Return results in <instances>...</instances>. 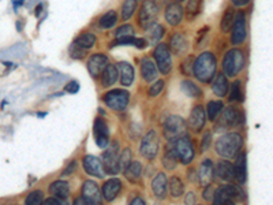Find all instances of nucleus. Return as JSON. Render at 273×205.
Here are the masks:
<instances>
[{
	"mask_svg": "<svg viewBox=\"0 0 273 205\" xmlns=\"http://www.w3.org/2000/svg\"><path fill=\"white\" fill-rule=\"evenodd\" d=\"M212 201H213L212 205H223V201H221V199H220V196L217 194V192L214 193V197H213Z\"/></svg>",
	"mask_w": 273,
	"mask_h": 205,
	"instance_id": "57",
	"label": "nucleus"
},
{
	"mask_svg": "<svg viewBox=\"0 0 273 205\" xmlns=\"http://www.w3.org/2000/svg\"><path fill=\"white\" fill-rule=\"evenodd\" d=\"M185 192V185L179 177H172L169 179V193L174 197H180Z\"/></svg>",
	"mask_w": 273,
	"mask_h": 205,
	"instance_id": "38",
	"label": "nucleus"
},
{
	"mask_svg": "<svg viewBox=\"0 0 273 205\" xmlns=\"http://www.w3.org/2000/svg\"><path fill=\"white\" fill-rule=\"evenodd\" d=\"M157 14L158 6L154 1H152V0L143 1V4L141 6V10H139V14H138V23H139V26L146 29L150 23L154 22Z\"/></svg>",
	"mask_w": 273,
	"mask_h": 205,
	"instance_id": "10",
	"label": "nucleus"
},
{
	"mask_svg": "<svg viewBox=\"0 0 273 205\" xmlns=\"http://www.w3.org/2000/svg\"><path fill=\"white\" fill-rule=\"evenodd\" d=\"M217 70L216 58L212 52H204L198 56L193 65V74L198 81L204 83L210 82Z\"/></svg>",
	"mask_w": 273,
	"mask_h": 205,
	"instance_id": "1",
	"label": "nucleus"
},
{
	"mask_svg": "<svg viewBox=\"0 0 273 205\" xmlns=\"http://www.w3.org/2000/svg\"><path fill=\"white\" fill-rule=\"evenodd\" d=\"M169 45H171L169 51H172L175 55L178 56L185 54L186 50H187V41H186L185 36H182V34H174Z\"/></svg>",
	"mask_w": 273,
	"mask_h": 205,
	"instance_id": "29",
	"label": "nucleus"
},
{
	"mask_svg": "<svg viewBox=\"0 0 273 205\" xmlns=\"http://www.w3.org/2000/svg\"><path fill=\"white\" fill-rule=\"evenodd\" d=\"M118 75H119L118 67L115 65H107V67L104 68L103 74H101V85L104 88L112 86L118 81Z\"/></svg>",
	"mask_w": 273,
	"mask_h": 205,
	"instance_id": "25",
	"label": "nucleus"
},
{
	"mask_svg": "<svg viewBox=\"0 0 273 205\" xmlns=\"http://www.w3.org/2000/svg\"><path fill=\"white\" fill-rule=\"evenodd\" d=\"M74 44L78 45L82 50H89V48H92L93 45L96 44V36L93 33H83L76 37Z\"/></svg>",
	"mask_w": 273,
	"mask_h": 205,
	"instance_id": "34",
	"label": "nucleus"
},
{
	"mask_svg": "<svg viewBox=\"0 0 273 205\" xmlns=\"http://www.w3.org/2000/svg\"><path fill=\"white\" fill-rule=\"evenodd\" d=\"M133 45H136V48H139V50H143V48L146 47V40L141 39V37H139V39H136V40H134V44Z\"/></svg>",
	"mask_w": 273,
	"mask_h": 205,
	"instance_id": "53",
	"label": "nucleus"
},
{
	"mask_svg": "<svg viewBox=\"0 0 273 205\" xmlns=\"http://www.w3.org/2000/svg\"><path fill=\"white\" fill-rule=\"evenodd\" d=\"M131 36H134V28H133L131 25H122V26L116 29V32H115V39L131 37Z\"/></svg>",
	"mask_w": 273,
	"mask_h": 205,
	"instance_id": "43",
	"label": "nucleus"
},
{
	"mask_svg": "<svg viewBox=\"0 0 273 205\" xmlns=\"http://www.w3.org/2000/svg\"><path fill=\"white\" fill-rule=\"evenodd\" d=\"M75 168H76V161H71L70 164H68V166H67V168H66L65 170V172H63V174H65V175H70L71 172H74L75 171Z\"/></svg>",
	"mask_w": 273,
	"mask_h": 205,
	"instance_id": "54",
	"label": "nucleus"
},
{
	"mask_svg": "<svg viewBox=\"0 0 273 205\" xmlns=\"http://www.w3.org/2000/svg\"><path fill=\"white\" fill-rule=\"evenodd\" d=\"M43 192L41 190H34L29 194L25 200V204L26 205H41L43 203Z\"/></svg>",
	"mask_w": 273,
	"mask_h": 205,
	"instance_id": "42",
	"label": "nucleus"
},
{
	"mask_svg": "<svg viewBox=\"0 0 273 205\" xmlns=\"http://www.w3.org/2000/svg\"><path fill=\"white\" fill-rule=\"evenodd\" d=\"M186 10H187L189 19H194L201 10V0H189Z\"/></svg>",
	"mask_w": 273,
	"mask_h": 205,
	"instance_id": "41",
	"label": "nucleus"
},
{
	"mask_svg": "<svg viewBox=\"0 0 273 205\" xmlns=\"http://www.w3.org/2000/svg\"><path fill=\"white\" fill-rule=\"evenodd\" d=\"M72 205H96L94 203H92V201H89L87 199H85V197H78V199L74 201V204Z\"/></svg>",
	"mask_w": 273,
	"mask_h": 205,
	"instance_id": "52",
	"label": "nucleus"
},
{
	"mask_svg": "<svg viewBox=\"0 0 273 205\" xmlns=\"http://www.w3.org/2000/svg\"><path fill=\"white\" fill-rule=\"evenodd\" d=\"M136 4H138V0H125L123 7H122V18L125 21L133 17V14H134L136 8Z\"/></svg>",
	"mask_w": 273,
	"mask_h": 205,
	"instance_id": "40",
	"label": "nucleus"
},
{
	"mask_svg": "<svg viewBox=\"0 0 273 205\" xmlns=\"http://www.w3.org/2000/svg\"><path fill=\"white\" fill-rule=\"evenodd\" d=\"M78 90H79V85L76 81H70L65 86V92H67V93H76Z\"/></svg>",
	"mask_w": 273,
	"mask_h": 205,
	"instance_id": "48",
	"label": "nucleus"
},
{
	"mask_svg": "<svg viewBox=\"0 0 273 205\" xmlns=\"http://www.w3.org/2000/svg\"><path fill=\"white\" fill-rule=\"evenodd\" d=\"M167 186H168V179L164 172H158L152 181V190L157 199H164L167 194Z\"/></svg>",
	"mask_w": 273,
	"mask_h": 205,
	"instance_id": "21",
	"label": "nucleus"
},
{
	"mask_svg": "<svg viewBox=\"0 0 273 205\" xmlns=\"http://www.w3.org/2000/svg\"><path fill=\"white\" fill-rule=\"evenodd\" d=\"M130 205H145V201H143L141 197H136V199H134L131 201Z\"/></svg>",
	"mask_w": 273,
	"mask_h": 205,
	"instance_id": "58",
	"label": "nucleus"
},
{
	"mask_svg": "<svg viewBox=\"0 0 273 205\" xmlns=\"http://www.w3.org/2000/svg\"><path fill=\"white\" fill-rule=\"evenodd\" d=\"M158 150H160V139H158V136L154 130H150L142 138L141 155L143 157L149 159V160H152V159H154L158 155Z\"/></svg>",
	"mask_w": 273,
	"mask_h": 205,
	"instance_id": "7",
	"label": "nucleus"
},
{
	"mask_svg": "<svg viewBox=\"0 0 273 205\" xmlns=\"http://www.w3.org/2000/svg\"><path fill=\"white\" fill-rule=\"evenodd\" d=\"M41 10H43V4H40V6L37 7V8H36V15H40V12H41Z\"/></svg>",
	"mask_w": 273,
	"mask_h": 205,
	"instance_id": "59",
	"label": "nucleus"
},
{
	"mask_svg": "<svg viewBox=\"0 0 273 205\" xmlns=\"http://www.w3.org/2000/svg\"><path fill=\"white\" fill-rule=\"evenodd\" d=\"M70 54L74 59H82L85 56V51H82V48H79L78 45L72 44L70 48Z\"/></svg>",
	"mask_w": 273,
	"mask_h": 205,
	"instance_id": "47",
	"label": "nucleus"
},
{
	"mask_svg": "<svg viewBox=\"0 0 273 205\" xmlns=\"http://www.w3.org/2000/svg\"><path fill=\"white\" fill-rule=\"evenodd\" d=\"M186 205H196V194H187V197H186Z\"/></svg>",
	"mask_w": 273,
	"mask_h": 205,
	"instance_id": "55",
	"label": "nucleus"
},
{
	"mask_svg": "<svg viewBox=\"0 0 273 205\" xmlns=\"http://www.w3.org/2000/svg\"><path fill=\"white\" fill-rule=\"evenodd\" d=\"M205 192H204V199L206 200V201H212L213 197H214V193H216V190L210 186V185H207L205 186Z\"/></svg>",
	"mask_w": 273,
	"mask_h": 205,
	"instance_id": "50",
	"label": "nucleus"
},
{
	"mask_svg": "<svg viewBox=\"0 0 273 205\" xmlns=\"http://www.w3.org/2000/svg\"><path fill=\"white\" fill-rule=\"evenodd\" d=\"M231 43L234 45H240L246 40V19L245 12H238L235 15V21L231 28Z\"/></svg>",
	"mask_w": 273,
	"mask_h": 205,
	"instance_id": "11",
	"label": "nucleus"
},
{
	"mask_svg": "<svg viewBox=\"0 0 273 205\" xmlns=\"http://www.w3.org/2000/svg\"><path fill=\"white\" fill-rule=\"evenodd\" d=\"M108 65V58L104 54H96L92 55L87 61V70L93 78H98L103 74L104 68Z\"/></svg>",
	"mask_w": 273,
	"mask_h": 205,
	"instance_id": "13",
	"label": "nucleus"
},
{
	"mask_svg": "<svg viewBox=\"0 0 273 205\" xmlns=\"http://www.w3.org/2000/svg\"><path fill=\"white\" fill-rule=\"evenodd\" d=\"M224 108L223 101H209V104H207V118L210 119V121H216L218 118V115L221 114Z\"/></svg>",
	"mask_w": 273,
	"mask_h": 205,
	"instance_id": "37",
	"label": "nucleus"
},
{
	"mask_svg": "<svg viewBox=\"0 0 273 205\" xmlns=\"http://www.w3.org/2000/svg\"><path fill=\"white\" fill-rule=\"evenodd\" d=\"M227 205H235V203H228V204Z\"/></svg>",
	"mask_w": 273,
	"mask_h": 205,
	"instance_id": "60",
	"label": "nucleus"
},
{
	"mask_svg": "<svg viewBox=\"0 0 273 205\" xmlns=\"http://www.w3.org/2000/svg\"><path fill=\"white\" fill-rule=\"evenodd\" d=\"M216 175H217L221 181H235L234 177V164H231L229 161L221 160L218 161L217 166H216Z\"/></svg>",
	"mask_w": 273,
	"mask_h": 205,
	"instance_id": "23",
	"label": "nucleus"
},
{
	"mask_svg": "<svg viewBox=\"0 0 273 205\" xmlns=\"http://www.w3.org/2000/svg\"><path fill=\"white\" fill-rule=\"evenodd\" d=\"M131 157H133V155H131V149L126 148V149L122 152V155L119 156V170L125 171L126 168L129 167V164L131 163Z\"/></svg>",
	"mask_w": 273,
	"mask_h": 205,
	"instance_id": "44",
	"label": "nucleus"
},
{
	"mask_svg": "<svg viewBox=\"0 0 273 205\" xmlns=\"http://www.w3.org/2000/svg\"><path fill=\"white\" fill-rule=\"evenodd\" d=\"M235 21V10L234 8H227L225 12L223 14V18H221V22H220V30L227 33L232 28V23Z\"/></svg>",
	"mask_w": 273,
	"mask_h": 205,
	"instance_id": "33",
	"label": "nucleus"
},
{
	"mask_svg": "<svg viewBox=\"0 0 273 205\" xmlns=\"http://www.w3.org/2000/svg\"><path fill=\"white\" fill-rule=\"evenodd\" d=\"M245 54L238 48L229 50L223 59V70L227 77L238 75L245 67Z\"/></svg>",
	"mask_w": 273,
	"mask_h": 205,
	"instance_id": "3",
	"label": "nucleus"
},
{
	"mask_svg": "<svg viewBox=\"0 0 273 205\" xmlns=\"http://www.w3.org/2000/svg\"><path fill=\"white\" fill-rule=\"evenodd\" d=\"M234 177L239 183H245L247 178V170H246V153H240L236 157L234 166Z\"/></svg>",
	"mask_w": 273,
	"mask_h": 205,
	"instance_id": "27",
	"label": "nucleus"
},
{
	"mask_svg": "<svg viewBox=\"0 0 273 205\" xmlns=\"http://www.w3.org/2000/svg\"><path fill=\"white\" fill-rule=\"evenodd\" d=\"M183 19V7L179 3H169L165 8V21L171 26H178Z\"/></svg>",
	"mask_w": 273,
	"mask_h": 205,
	"instance_id": "18",
	"label": "nucleus"
},
{
	"mask_svg": "<svg viewBox=\"0 0 273 205\" xmlns=\"http://www.w3.org/2000/svg\"><path fill=\"white\" fill-rule=\"evenodd\" d=\"M129 99H130V94L126 90L122 89H114V90H109L105 93L103 97L104 103L114 111H123L127 104H129Z\"/></svg>",
	"mask_w": 273,
	"mask_h": 205,
	"instance_id": "5",
	"label": "nucleus"
},
{
	"mask_svg": "<svg viewBox=\"0 0 273 205\" xmlns=\"http://www.w3.org/2000/svg\"><path fill=\"white\" fill-rule=\"evenodd\" d=\"M157 67L150 58H143L141 61V75L143 81L152 82L157 78Z\"/></svg>",
	"mask_w": 273,
	"mask_h": 205,
	"instance_id": "20",
	"label": "nucleus"
},
{
	"mask_svg": "<svg viewBox=\"0 0 273 205\" xmlns=\"http://www.w3.org/2000/svg\"><path fill=\"white\" fill-rule=\"evenodd\" d=\"M153 56L157 63L158 71L167 75L172 70V59H171V51L167 44H158L153 52Z\"/></svg>",
	"mask_w": 273,
	"mask_h": 205,
	"instance_id": "8",
	"label": "nucleus"
},
{
	"mask_svg": "<svg viewBox=\"0 0 273 205\" xmlns=\"http://www.w3.org/2000/svg\"><path fill=\"white\" fill-rule=\"evenodd\" d=\"M228 99L229 101H235V103H242L243 101V89H242V82L239 79L232 83Z\"/></svg>",
	"mask_w": 273,
	"mask_h": 205,
	"instance_id": "39",
	"label": "nucleus"
},
{
	"mask_svg": "<svg viewBox=\"0 0 273 205\" xmlns=\"http://www.w3.org/2000/svg\"><path fill=\"white\" fill-rule=\"evenodd\" d=\"M123 172H125L126 178H127L130 182H136V179L141 177V163H139V161H131L130 164H129V167H127Z\"/></svg>",
	"mask_w": 273,
	"mask_h": 205,
	"instance_id": "32",
	"label": "nucleus"
},
{
	"mask_svg": "<svg viewBox=\"0 0 273 205\" xmlns=\"http://www.w3.org/2000/svg\"><path fill=\"white\" fill-rule=\"evenodd\" d=\"M93 134H94V139H96V144H97L98 148H107L109 141V129L104 119L97 118L94 121Z\"/></svg>",
	"mask_w": 273,
	"mask_h": 205,
	"instance_id": "12",
	"label": "nucleus"
},
{
	"mask_svg": "<svg viewBox=\"0 0 273 205\" xmlns=\"http://www.w3.org/2000/svg\"><path fill=\"white\" fill-rule=\"evenodd\" d=\"M116 22H118V14H116V11H108L98 19V26L101 29H111L114 28Z\"/></svg>",
	"mask_w": 273,
	"mask_h": 205,
	"instance_id": "35",
	"label": "nucleus"
},
{
	"mask_svg": "<svg viewBox=\"0 0 273 205\" xmlns=\"http://www.w3.org/2000/svg\"><path fill=\"white\" fill-rule=\"evenodd\" d=\"M176 1H183V0H176Z\"/></svg>",
	"mask_w": 273,
	"mask_h": 205,
	"instance_id": "61",
	"label": "nucleus"
},
{
	"mask_svg": "<svg viewBox=\"0 0 273 205\" xmlns=\"http://www.w3.org/2000/svg\"><path fill=\"white\" fill-rule=\"evenodd\" d=\"M193 65H194V58H193V56L186 58L185 62L180 65L182 74H185V75H191V74H193Z\"/></svg>",
	"mask_w": 273,
	"mask_h": 205,
	"instance_id": "45",
	"label": "nucleus"
},
{
	"mask_svg": "<svg viewBox=\"0 0 273 205\" xmlns=\"http://www.w3.org/2000/svg\"><path fill=\"white\" fill-rule=\"evenodd\" d=\"M174 144L175 153L178 157V161L182 164H189L194 159V146L193 142L187 137H182L172 142Z\"/></svg>",
	"mask_w": 273,
	"mask_h": 205,
	"instance_id": "6",
	"label": "nucleus"
},
{
	"mask_svg": "<svg viewBox=\"0 0 273 205\" xmlns=\"http://www.w3.org/2000/svg\"><path fill=\"white\" fill-rule=\"evenodd\" d=\"M212 89L214 94H217L218 97H224L228 93V81H227V77L224 75V72L217 74V77L212 85Z\"/></svg>",
	"mask_w": 273,
	"mask_h": 205,
	"instance_id": "28",
	"label": "nucleus"
},
{
	"mask_svg": "<svg viewBox=\"0 0 273 205\" xmlns=\"http://www.w3.org/2000/svg\"><path fill=\"white\" fill-rule=\"evenodd\" d=\"M205 121H206V114L204 111L201 106L194 107L191 110L190 118H189V126L193 129L194 132H201L204 126H205Z\"/></svg>",
	"mask_w": 273,
	"mask_h": 205,
	"instance_id": "17",
	"label": "nucleus"
},
{
	"mask_svg": "<svg viewBox=\"0 0 273 205\" xmlns=\"http://www.w3.org/2000/svg\"><path fill=\"white\" fill-rule=\"evenodd\" d=\"M209 145H210V133L207 132V133H205V136H204V138H202V142H201V150H202V152L207 150Z\"/></svg>",
	"mask_w": 273,
	"mask_h": 205,
	"instance_id": "51",
	"label": "nucleus"
},
{
	"mask_svg": "<svg viewBox=\"0 0 273 205\" xmlns=\"http://www.w3.org/2000/svg\"><path fill=\"white\" fill-rule=\"evenodd\" d=\"M82 197H85L89 201H92L96 205H101V190L98 189L97 183L93 182V181H86L82 186Z\"/></svg>",
	"mask_w": 273,
	"mask_h": 205,
	"instance_id": "15",
	"label": "nucleus"
},
{
	"mask_svg": "<svg viewBox=\"0 0 273 205\" xmlns=\"http://www.w3.org/2000/svg\"><path fill=\"white\" fill-rule=\"evenodd\" d=\"M249 1H250V0H231V3H232L235 7L246 6V4H249Z\"/></svg>",
	"mask_w": 273,
	"mask_h": 205,
	"instance_id": "56",
	"label": "nucleus"
},
{
	"mask_svg": "<svg viewBox=\"0 0 273 205\" xmlns=\"http://www.w3.org/2000/svg\"><path fill=\"white\" fill-rule=\"evenodd\" d=\"M213 178V163L212 160L206 159L205 161H202V164L200 166V171H198V181L201 186H207L210 185Z\"/></svg>",
	"mask_w": 273,
	"mask_h": 205,
	"instance_id": "22",
	"label": "nucleus"
},
{
	"mask_svg": "<svg viewBox=\"0 0 273 205\" xmlns=\"http://www.w3.org/2000/svg\"><path fill=\"white\" fill-rule=\"evenodd\" d=\"M65 201L66 200H58V199H55V197H51V199L43 200L41 205H67Z\"/></svg>",
	"mask_w": 273,
	"mask_h": 205,
	"instance_id": "49",
	"label": "nucleus"
},
{
	"mask_svg": "<svg viewBox=\"0 0 273 205\" xmlns=\"http://www.w3.org/2000/svg\"><path fill=\"white\" fill-rule=\"evenodd\" d=\"M83 168L89 175L96 178H104L105 171H104V167L101 160L98 159L97 156L87 155L83 157Z\"/></svg>",
	"mask_w": 273,
	"mask_h": 205,
	"instance_id": "14",
	"label": "nucleus"
},
{
	"mask_svg": "<svg viewBox=\"0 0 273 205\" xmlns=\"http://www.w3.org/2000/svg\"><path fill=\"white\" fill-rule=\"evenodd\" d=\"M118 144L114 142L111 146H107L105 148V152L103 155V167L104 171L107 174H118L120 171L119 170V155H118Z\"/></svg>",
	"mask_w": 273,
	"mask_h": 205,
	"instance_id": "9",
	"label": "nucleus"
},
{
	"mask_svg": "<svg viewBox=\"0 0 273 205\" xmlns=\"http://www.w3.org/2000/svg\"><path fill=\"white\" fill-rule=\"evenodd\" d=\"M164 89V81L163 79H158V81H156V82L153 83L152 86H150V89H149V96L150 97H156V96H158V94L163 92Z\"/></svg>",
	"mask_w": 273,
	"mask_h": 205,
	"instance_id": "46",
	"label": "nucleus"
},
{
	"mask_svg": "<svg viewBox=\"0 0 273 205\" xmlns=\"http://www.w3.org/2000/svg\"><path fill=\"white\" fill-rule=\"evenodd\" d=\"M245 121L243 112L240 111L236 107H228L224 110L223 114V123L227 126H239Z\"/></svg>",
	"mask_w": 273,
	"mask_h": 205,
	"instance_id": "19",
	"label": "nucleus"
},
{
	"mask_svg": "<svg viewBox=\"0 0 273 205\" xmlns=\"http://www.w3.org/2000/svg\"><path fill=\"white\" fill-rule=\"evenodd\" d=\"M122 190V182L118 178H111L107 182L104 183L103 190H101V196L105 201H112L118 197V194Z\"/></svg>",
	"mask_w": 273,
	"mask_h": 205,
	"instance_id": "16",
	"label": "nucleus"
},
{
	"mask_svg": "<svg viewBox=\"0 0 273 205\" xmlns=\"http://www.w3.org/2000/svg\"><path fill=\"white\" fill-rule=\"evenodd\" d=\"M118 71L120 72V82L123 86H130L134 81V68L127 62L118 63Z\"/></svg>",
	"mask_w": 273,
	"mask_h": 205,
	"instance_id": "24",
	"label": "nucleus"
},
{
	"mask_svg": "<svg viewBox=\"0 0 273 205\" xmlns=\"http://www.w3.org/2000/svg\"><path fill=\"white\" fill-rule=\"evenodd\" d=\"M176 164H178V157H176V153H175L174 144L169 142L167 145V148H165V153H164L163 157V166L167 170H174Z\"/></svg>",
	"mask_w": 273,
	"mask_h": 205,
	"instance_id": "31",
	"label": "nucleus"
},
{
	"mask_svg": "<svg viewBox=\"0 0 273 205\" xmlns=\"http://www.w3.org/2000/svg\"><path fill=\"white\" fill-rule=\"evenodd\" d=\"M49 192L52 193L55 199L67 200L68 194H70V186L66 181H56L49 186Z\"/></svg>",
	"mask_w": 273,
	"mask_h": 205,
	"instance_id": "26",
	"label": "nucleus"
},
{
	"mask_svg": "<svg viewBox=\"0 0 273 205\" xmlns=\"http://www.w3.org/2000/svg\"><path fill=\"white\" fill-rule=\"evenodd\" d=\"M243 145V138L239 133L224 134L214 144V149L218 155L225 159H234L239 153L240 148Z\"/></svg>",
	"mask_w": 273,
	"mask_h": 205,
	"instance_id": "2",
	"label": "nucleus"
},
{
	"mask_svg": "<svg viewBox=\"0 0 273 205\" xmlns=\"http://www.w3.org/2000/svg\"><path fill=\"white\" fill-rule=\"evenodd\" d=\"M146 36L150 44H157L164 36V28L158 23H150L146 28Z\"/></svg>",
	"mask_w": 273,
	"mask_h": 205,
	"instance_id": "30",
	"label": "nucleus"
},
{
	"mask_svg": "<svg viewBox=\"0 0 273 205\" xmlns=\"http://www.w3.org/2000/svg\"><path fill=\"white\" fill-rule=\"evenodd\" d=\"M163 133L169 142H174L178 138L186 137L187 123L183 118L178 117V115H171L164 123Z\"/></svg>",
	"mask_w": 273,
	"mask_h": 205,
	"instance_id": "4",
	"label": "nucleus"
},
{
	"mask_svg": "<svg viewBox=\"0 0 273 205\" xmlns=\"http://www.w3.org/2000/svg\"><path fill=\"white\" fill-rule=\"evenodd\" d=\"M180 89H182L187 96H190V97H201L202 96L201 89L198 88L194 82L189 81V79L182 81V83H180Z\"/></svg>",
	"mask_w": 273,
	"mask_h": 205,
	"instance_id": "36",
	"label": "nucleus"
}]
</instances>
